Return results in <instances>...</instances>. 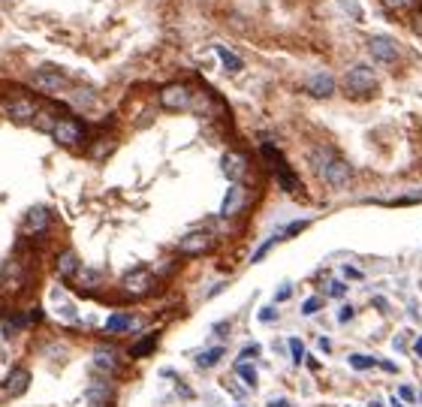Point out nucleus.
I'll list each match as a JSON object with an SVG mask.
<instances>
[{"label": "nucleus", "mask_w": 422, "mask_h": 407, "mask_svg": "<svg viewBox=\"0 0 422 407\" xmlns=\"http://www.w3.org/2000/svg\"><path fill=\"white\" fill-rule=\"evenodd\" d=\"M311 166L329 187H344V184H350V178H353V166L332 148H314Z\"/></svg>", "instance_id": "nucleus-1"}, {"label": "nucleus", "mask_w": 422, "mask_h": 407, "mask_svg": "<svg viewBox=\"0 0 422 407\" xmlns=\"http://www.w3.org/2000/svg\"><path fill=\"white\" fill-rule=\"evenodd\" d=\"M377 88V73L371 70L368 64H356L350 66L344 75V94L353 97V100H365V97H371Z\"/></svg>", "instance_id": "nucleus-2"}, {"label": "nucleus", "mask_w": 422, "mask_h": 407, "mask_svg": "<svg viewBox=\"0 0 422 407\" xmlns=\"http://www.w3.org/2000/svg\"><path fill=\"white\" fill-rule=\"evenodd\" d=\"M262 157L271 163V169H275V175H277V184L284 187L286 193H299V178H296V172L290 169V163L284 160V154L277 151L275 145H262Z\"/></svg>", "instance_id": "nucleus-3"}, {"label": "nucleus", "mask_w": 422, "mask_h": 407, "mask_svg": "<svg viewBox=\"0 0 422 407\" xmlns=\"http://www.w3.org/2000/svg\"><path fill=\"white\" fill-rule=\"evenodd\" d=\"M49 130H51V139L66 148L82 145V139H85V127H82L79 118H55Z\"/></svg>", "instance_id": "nucleus-4"}, {"label": "nucleus", "mask_w": 422, "mask_h": 407, "mask_svg": "<svg viewBox=\"0 0 422 407\" xmlns=\"http://www.w3.org/2000/svg\"><path fill=\"white\" fill-rule=\"evenodd\" d=\"M3 112L10 121H15V124H30V121L40 115V106H36L34 97L15 94V97H6L3 100Z\"/></svg>", "instance_id": "nucleus-5"}, {"label": "nucleus", "mask_w": 422, "mask_h": 407, "mask_svg": "<svg viewBox=\"0 0 422 407\" xmlns=\"http://www.w3.org/2000/svg\"><path fill=\"white\" fill-rule=\"evenodd\" d=\"M34 85L45 90V94H58V90L66 88V73L55 64H42L40 70L34 73Z\"/></svg>", "instance_id": "nucleus-6"}, {"label": "nucleus", "mask_w": 422, "mask_h": 407, "mask_svg": "<svg viewBox=\"0 0 422 407\" xmlns=\"http://www.w3.org/2000/svg\"><path fill=\"white\" fill-rule=\"evenodd\" d=\"M160 106L169 112H181L190 106V88L181 85V82H172V85H166L160 90Z\"/></svg>", "instance_id": "nucleus-7"}, {"label": "nucleus", "mask_w": 422, "mask_h": 407, "mask_svg": "<svg viewBox=\"0 0 422 407\" xmlns=\"http://www.w3.org/2000/svg\"><path fill=\"white\" fill-rule=\"evenodd\" d=\"M368 51H371V58L380 60V64H395L398 55H401V45L392 40V36H371V40H368Z\"/></svg>", "instance_id": "nucleus-8"}, {"label": "nucleus", "mask_w": 422, "mask_h": 407, "mask_svg": "<svg viewBox=\"0 0 422 407\" xmlns=\"http://www.w3.org/2000/svg\"><path fill=\"white\" fill-rule=\"evenodd\" d=\"M121 286H124L127 296H145V293H151V286H154V275L148 269H133L130 275H124Z\"/></svg>", "instance_id": "nucleus-9"}, {"label": "nucleus", "mask_w": 422, "mask_h": 407, "mask_svg": "<svg viewBox=\"0 0 422 407\" xmlns=\"http://www.w3.org/2000/svg\"><path fill=\"white\" fill-rule=\"evenodd\" d=\"M49 223H51L49 208H45V206H34L25 214V221H21V232H25V236H42V232L49 230Z\"/></svg>", "instance_id": "nucleus-10"}, {"label": "nucleus", "mask_w": 422, "mask_h": 407, "mask_svg": "<svg viewBox=\"0 0 422 407\" xmlns=\"http://www.w3.org/2000/svg\"><path fill=\"white\" fill-rule=\"evenodd\" d=\"M214 245V238H211V232L199 230V232H190V236H184L178 241V251L184 256H196V254H206L208 247Z\"/></svg>", "instance_id": "nucleus-11"}, {"label": "nucleus", "mask_w": 422, "mask_h": 407, "mask_svg": "<svg viewBox=\"0 0 422 407\" xmlns=\"http://www.w3.org/2000/svg\"><path fill=\"white\" fill-rule=\"evenodd\" d=\"M305 90L316 100H326V97L335 94V75L332 73H314L311 79L305 82Z\"/></svg>", "instance_id": "nucleus-12"}, {"label": "nucleus", "mask_w": 422, "mask_h": 407, "mask_svg": "<svg viewBox=\"0 0 422 407\" xmlns=\"http://www.w3.org/2000/svg\"><path fill=\"white\" fill-rule=\"evenodd\" d=\"M223 175L232 181V184H238L241 178H245V172H247V157L245 154H238V151H229V154H223Z\"/></svg>", "instance_id": "nucleus-13"}, {"label": "nucleus", "mask_w": 422, "mask_h": 407, "mask_svg": "<svg viewBox=\"0 0 422 407\" xmlns=\"http://www.w3.org/2000/svg\"><path fill=\"white\" fill-rule=\"evenodd\" d=\"M30 386V371L27 368H12L10 377H6V383H3V395H12V398H18V395H25Z\"/></svg>", "instance_id": "nucleus-14"}, {"label": "nucleus", "mask_w": 422, "mask_h": 407, "mask_svg": "<svg viewBox=\"0 0 422 407\" xmlns=\"http://www.w3.org/2000/svg\"><path fill=\"white\" fill-rule=\"evenodd\" d=\"M55 269H58V275L64 278V281H70V278H75V275H79V269H82L79 254H75V251H64V254H58Z\"/></svg>", "instance_id": "nucleus-15"}, {"label": "nucleus", "mask_w": 422, "mask_h": 407, "mask_svg": "<svg viewBox=\"0 0 422 407\" xmlns=\"http://www.w3.org/2000/svg\"><path fill=\"white\" fill-rule=\"evenodd\" d=\"M241 206H245V190H241V184H232L229 190H226V199H223V206H221V214L229 217V214H236Z\"/></svg>", "instance_id": "nucleus-16"}, {"label": "nucleus", "mask_w": 422, "mask_h": 407, "mask_svg": "<svg viewBox=\"0 0 422 407\" xmlns=\"http://www.w3.org/2000/svg\"><path fill=\"white\" fill-rule=\"evenodd\" d=\"M136 326L133 314H112L109 320H106V332L109 335H121V332H130Z\"/></svg>", "instance_id": "nucleus-17"}, {"label": "nucleus", "mask_w": 422, "mask_h": 407, "mask_svg": "<svg viewBox=\"0 0 422 407\" xmlns=\"http://www.w3.org/2000/svg\"><path fill=\"white\" fill-rule=\"evenodd\" d=\"M85 398H88V404H90V407H103V404H109V386H106V383H90L88 392H85Z\"/></svg>", "instance_id": "nucleus-18"}, {"label": "nucleus", "mask_w": 422, "mask_h": 407, "mask_svg": "<svg viewBox=\"0 0 422 407\" xmlns=\"http://www.w3.org/2000/svg\"><path fill=\"white\" fill-rule=\"evenodd\" d=\"M94 368H97V371H115V368H118L115 350H97L94 353Z\"/></svg>", "instance_id": "nucleus-19"}, {"label": "nucleus", "mask_w": 422, "mask_h": 407, "mask_svg": "<svg viewBox=\"0 0 422 407\" xmlns=\"http://www.w3.org/2000/svg\"><path fill=\"white\" fill-rule=\"evenodd\" d=\"M214 51H217V58H221V64L226 66V70L238 73L241 66H245V64H241V58L236 55V51H229V49H226V45H214Z\"/></svg>", "instance_id": "nucleus-20"}, {"label": "nucleus", "mask_w": 422, "mask_h": 407, "mask_svg": "<svg viewBox=\"0 0 422 407\" xmlns=\"http://www.w3.org/2000/svg\"><path fill=\"white\" fill-rule=\"evenodd\" d=\"M154 347H157V335H145L142 341H136V344L130 347V356H133V359H142V356H148Z\"/></svg>", "instance_id": "nucleus-21"}, {"label": "nucleus", "mask_w": 422, "mask_h": 407, "mask_svg": "<svg viewBox=\"0 0 422 407\" xmlns=\"http://www.w3.org/2000/svg\"><path fill=\"white\" fill-rule=\"evenodd\" d=\"M223 353H226L223 347H211V350H206L199 359H196V365H199V368H211V365H217V362L223 359Z\"/></svg>", "instance_id": "nucleus-22"}, {"label": "nucleus", "mask_w": 422, "mask_h": 407, "mask_svg": "<svg viewBox=\"0 0 422 407\" xmlns=\"http://www.w3.org/2000/svg\"><path fill=\"white\" fill-rule=\"evenodd\" d=\"M350 365L356 368V371H365V368H374V365H377V359H374V356H362V353H353V356H350Z\"/></svg>", "instance_id": "nucleus-23"}, {"label": "nucleus", "mask_w": 422, "mask_h": 407, "mask_svg": "<svg viewBox=\"0 0 422 407\" xmlns=\"http://www.w3.org/2000/svg\"><path fill=\"white\" fill-rule=\"evenodd\" d=\"M238 374H241V380H245L247 386H256V368L253 365H247V362H238Z\"/></svg>", "instance_id": "nucleus-24"}, {"label": "nucleus", "mask_w": 422, "mask_h": 407, "mask_svg": "<svg viewBox=\"0 0 422 407\" xmlns=\"http://www.w3.org/2000/svg\"><path fill=\"white\" fill-rule=\"evenodd\" d=\"M290 350H293V362H305V344L299 341V338H290Z\"/></svg>", "instance_id": "nucleus-25"}, {"label": "nucleus", "mask_w": 422, "mask_h": 407, "mask_svg": "<svg viewBox=\"0 0 422 407\" xmlns=\"http://www.w3.org/2000/svg\"><path fill=\"white\" fill-rule=\"evenodd\" d=\"M75 278H79V281H82V286H97V281H100V275H97V271H82L79 269V275H75Z\"/></svg>", "instance_id": "nucleus-26"}, {"label": "nucleus", "mask_w": 422, "mask_h": 407, "mask_svg": "<svg viewBox=\"0 0 422 407\" xmlns=\"http://www.w3.org/2000/svg\"><path fill=\"white\" fill-rule=\"evenodd\" d=\"M320 305H323V299H308L305 301V305H301V314H305V317H311V314H316V311H320Z\"/></svg>", "instance_id": "nucleus-27"}, {"label": "nucleus", "mask_w": 422, "mask_h": 407, "mask_svg": "<svg viewBox=\"0 0 422 407\" xmlns=\"http://www.w3.org/2000/svg\"><path fill=\"white\" fill-rule=\"evenodd\" d=\"M341 10H344L347 15H353V18H359V15H362L359 0H341Z\"/></svg>", "instance_id": "nucleus-28"}, {"label": "nucleus", "mask_w": 422, "mask_h": 407, "mask_svg": "<svg viewBox=\"0 0 422 407\" xmlns=\"http://www.w3.org/2000/svg\"><path fill=\"white\" fill-rule=\"evenodd\" d=\"M413 3L417 0H383V6H389V10H410Z\"/></svg>", "instance_id": "nucleus-29"}, {"label": "nucleus", "mask_w": 422, "mask_h": 407, "mask_svg": "<svg viewBox=\"0 0 422 407\" xmlns=\"http://www.w3.org/2000/svg\"><path fill=\"white\" fill-rule=\"evenodd\" d=\"M253 356H260V344L245 347V350H241V362H247V359H253Z\"/></svg>", "instance_id": "nucleus-30"}, {"label": "nucleus", "mask_w": 422, "mask_h": 407, "mask_svg": "<svg viewBox=\"0 0 422 407\" xmlns=\"http://www.w3.org/2000/svg\"><path fill=\"white\" fill-rule=\"evenodd\" d=\"M398 395H401L404 402H413V389L410 386H401V389H398Z\"/></svg>", "instance_id": "nucleus-31"}, {"label": "nucleus", "mask_w": 422, "mask_h": 407, "mask_svg": "<svg viewBox=\"0 0 422 407\" xmlns=\"http://www.w3.org/2000/svg\"><path fill=\"white\" fill-rule=\"evenodd\" d=\"M344 290H347V286L335 281V284H332V290H329V293H332V296H344Z\"/></svg>", "instance_id": "nucleus-32"}, {"label": "nucleus", "mask_w": 422, "mask_h": 407, "mask_svg": "<svg viewBox=\"0 0 422 407\" xmlns=\"http://www.w3.org/2000/svg\"><path fill=\"white\" fill-rule=\"evenodd\" d=\"M290 293H293V290H290V286H281V293H277V296H275V299H277V301H284V299H290Z\"/></svg>", "instance_id": "nucleus-33"}, {"label": "nucleus", "mask_w": 422, "mask_h": 407, "mask_svg": "<svg viewBox=\"0 0 422 407\" xmlns=\"http://www.w3.org/2000/svg\"><path fill=\"white\" fill-rule=\"evenodd\" d=\"M350 317H353V308H344V311L338 314V320H341V323H347V320H350Z\"/></svg>", "instance_id": "nucleus-34"}, {"label": "nucleus", "mask_w": 422, "mask_h": 407, "mask_svg": "<svg viewBox=\"0 0 422 407\" xmlns=\"http://www.w3.org/2000/svg\"><path fill=\"white\" fill-rule=\"evenodd\" d=\"M260 320H266V323H269V320H275V311H271V308H266V311L260 314Z\"/></svg>", "instance_id": "nucleus-35"}, {"label": "nucleus", "mask_w": 422, "mask_h": 407, "mask_svg": "<svg viewBox=\"0 0 422 407\" xmlns=\"http://www.w3.org/2000/svg\"><path fill=\"white\" fill-rule=\"evenodd\" d=\"M320 350H323V353L332 350V341H329V338H320Z\"/></svg>", "instance_id": "nucleus-36"}, {"label": "nucleus", "mask_w": 422, "mask_h": 407, "mask_svg": "<svg viewBox=\"0 0 422 407\" xmlns=\"http://www.w3.org/2000/svg\"><path fill=\"white\" fill-rule=\"evenodd\" d=\"M344 275H347V278H362V271H356V269L347 266V269H344Z\"/></svg>", "instance_id": "nucleus-37"}, {"label": "nucleus", "mask_w": 422, "mask_h": 407, "mask_svg": "<svg viewBox=\"0 0 422 407\" xmlns=\"http://www.w3.org/2000/svg\"><path fill=\"white\" fill-rule=\"evenodd\" d=\"M269 407H293V404H290V402H286V398H281V402H271Z\"/></svg>", "instance_id": "nucleus-38"}, {"label": "nucleus", "mask_w": 422, "mask_h": 407, "mask_svg": "<svg viewBox=\"0 0 422 407\" xmlns=\"http://www.w3.org/2000/svg\"><path fill=\"white\" fill-rule=\"evenodd\" d=\"M413 350H417V356L422 359V338H419V341H417V344H413Z\"/></svg>", "instance_id": "nucleus-39"}, {"label": "nucleus", "mask_w": 422, "mask_h": 407, "mask_svg": "<svg viewBox=\"0 0 422 407\" xmlns=\"http://www.w3.org/2000/svg\"><path fill=\"white\" fill-rule=\"evenodd\" d=\"M417 34H422V15L417 18Z\"/></svg>", "instance_id": "nucleus-40"}, {"label": "nucleus", "mask_w": 422, "mask_h": 407, "mask_svg": "<svg viewBox=\"0 0 422 407\" xmlns=\"http://www.w3.org/2000/svg\"><path fill=\"white\" fill-rule=\"evenodd\" d=\"M392 407H401V404H398V398H395V402H392Z\"/></svg>", "instance_id": "nucleus-41"}]
</instances>
